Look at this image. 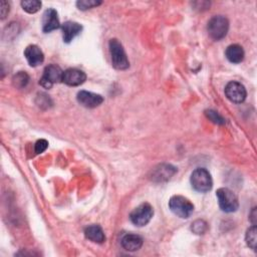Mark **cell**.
Masks as SVG:
<instances>
[{"mask_svg": "<svg viewBox=\"0 0 257 257\" xmlns=\"http://www.w3.org/2000/svg\"><path fill=\"white\" fill-rule=\"evenodd\" d=\"M153 215V207L149 203H143L130 214V219L134 225L142 227L151 221Z\"/></svg>", "mask_w": 257, "mask_h": 257, "instance_id": "8992f818", "label": "cell"}, {"mask_svg": "<svg viewBox=\"0 0 257 257\" xmlns=\"http://www.w3.org/2000/svg\"><path fill=\"white\" fill-rule=\"evenodd\" d=\"M86 79V74L77 68H68L63 71L62 82L69 86H77L82 84Z\"/></svg>", "mask_w": 257, "mask_h": 257, "instance_id": "30bf717a", "label": "cell"}, {"mask_svg": "<svg viewBox=\"0 0 257 257\" xmlns=\"http://www.w3.org/2000/svg\"><path fill=\"white\" fill-rule=\"evenodd\" d=\"M169 208L176 216L183 219L189 218L194 212V205L192 202L180 195H175L170 199Z\"/></svg>", "mask_w": 257, "mask_h": 257, "instance_id": "7a4b0ae2", "label": "cell"}, {"mask_svg": "<svg viewBox=\"0 0 257 257\" xmlns=\"http://www.w3.org/2000/svg\"><path fill=\"white\" fill-rule=\"evenodd\" d=\"M29 81V76L26 72L24 71H19L17 74H15L13 76V79H12V82H13V85L17 88H23L27 85Z\"/></svg>", "mask_w": 257, "mask_h": 257, "instance_id": "d6986e66", "label": "cell"}, {"mask_svg": "<svg viewBox=\"0 0 257 257\" xmlns=\"http://www.w3.org/2000/svg\"><path fill=\"white\" fill-rule=\"evenodd\" d=\"M257 229H256V225H253L252 227H250L245 235V241L247 243V245L254 251H256V243H257Z\"/></svg>", "mask_w": 257, "mask_h": 257, "instance_id": "ac0fdd59", "label": "cell"}, {"mask_svg": "<svg viewBox=\"0 0 257 257\" xmlns=\"http://www.w3.org/2000/svg\"><path fill=\"white\" fill-rule=\"evenodd\" d=\"M48 147V142L46 140H38L36 143H35V146H34V151L36 154H41L43 153Z\"/></svg>", "mask_w": 257, "mask_h": 257, "instance_id": "cb8c5ba5", "label": "cell"}, {"mask_svg": "<svg viewBox=\"0 0 257 257\" xmlns=\"http://www.w3.org/2000/svg\"><path fill=\"white\" fill-rule=\"evenodd\" d=\"M61 29L63 41L69 43L75 36H77L81 32L82 26L74 21H66L61 25Z\"/></svg>", "mask_w": 257, "mask_h": 257, "instance_id": "4fadbf2b", "label": "cell"}, {"mask_svg": "<svg viewBox=\"0 0 257 257\" xmlns=\"http://www.w3.org/2000/svg\"><path fill=\"white\" fill-rule=\"evenodd\" d=\"M99 4H101L100 1H94V0H80L76 2V6L80 10H87V9L98 6Z\"/></svg>", "mask_w": 257, "mask_h": 257, "instance_id": "7402d4cb", "label": "cell"}, {"mask_svg": "<svg viewBox=\"0 0 257 257\" xmlns=\"http://www.w3.org/2000/svg\"><path fill=\"white\" fill-rule=\"evenodd\" d=\"M205 114H206V116H207L210 120H212V121L215 122V123H218V124H223V123H225V119H224L217 111H215V110H213V109L206 110V111H205Z\"/></svg>", "mask_w": 257, "mask_h": 257, "instance_id": "603a6c76", "label": "cell"}, {"mask_svg": "<svg viewBox=\"0 0 257 257\" xmlns=\"http://www.w3.org/2000/svg\"><path fill=\"white\" fill-rule=\"evenodd\" d=\"M63 71L56 64H49L44 68L43 75L39 79V84L44 88H51L54 83L62 81Z\"/></svg>", "mask_w": 257, "mask_h": 257, "instance_id": "52a82bcc", "label": "cell"}, {"mask_svg": "<svg viewBox=\"0 0 257 257\" xmlns=\"http://www.w3.org/2000/svg\"><path fill=\"white\" fill-rule=\"evenodd\" d=\"M227 59L232 63H240L244 59V50L239 44H231L227 47L225 51Z\"/></svg>", "mask_w": 257, "mask_h": 257, "instance_id": "e0dca14e", "label": "cell"}, {"mask_svg": "<svg viewBox=\"0 0 257 257\" xmlns=\"http://www.w3.org/2000/svg\"><path fill=\"white\" fill-rule=\"evenodd\" d=\"M191 230L195 233V234H204L207 230H208V224L206 221L204 220H196L192 223L191 226Z\"/></svg>", "mask_w": 257, "mask_h": 257, "instance_id": "44dd1931", "label": "cell"}, {"mask_svg": "<svg viewBox=\"0 0 257 257\" xmlns=\"http://www.w3.org/2000/svg\"><path fill=\"white\" fill-rule=\"evenodd\" d=\"M84 235H85V237H86L88 240H90L91 242L98 243V244L103 243L104 240H105L104 233H103L101 227L98 226V225H90V226H87V227L84 229Z\"/></svg>", "mask_w": 257, "mask_h": 257, "instance_id": "2e32d148", "label": "cell"}, {"mask_svg": "<svg viewBox=\"0 0 257 257\" xmlns=\"http://www.w3.org/2000/svg\"><path fill=\"white\" fill-rule=\"evenodd\" d=\"M227 98L234 103H241L245 100L247 92L245 86L238 81H230L225 87Z\"/></svg>", "mask_w": 257, "mask_h": 257, "instance_id": "ba28073f", "label": "cell"}, {"mask_svg": "<svg viewBox=\"0 0 257 257\" xmlns=\"http://www.w3.org/2000/svg\"><path fill=\"white\" fill-rule=\"evenodd\" d=\"M229 29V21L225 16L216 15L212 17L207 25V30L210 37L214 40H221L224 38Z\"/></svg>", "mask_w": 257, "mask_h": 257, "instance_id": "277c9868", "label": "cell"}, {"mask_svg": "<svg viewBox=\"0 0 257 257\" xmlns=\"http://www.w3.org/2000/svg\"><path fill=\"white\" fill-rule=\"evenodd\" d=\"M60 27L59 19L56 10L53 8H48L45 10L42 16V30L44 33L51 32Z\"/></svg>", "mask_w": 257, "mask_h": 257, "instance_id": "8fae6325", "label": "cell"}, {"mask_svg": "<svg viewBox=\"0 0 257 257\" xmlns=\"http://www.w3.org/2000/svg\"><path fill=\"white\" fill-rule=\"evenodd\" d=\"M191 184L194 190L200 193L209 192L213 187L210 173L205 168H197L191 175Z\"/></svg>", "mask_w": 257, "mask_h": 257, "instance_id": "3957f363", "label": "cell"}, {"mask_svg": "<svg viewBox=\"0 0 257 257\" xmlns=\"http://www.w3.org/2000/svg\"><path fill=\"white\" fill-rule=\"evenodd\" d=\"M108 47L112 66L118 70H124L128 68L130 62L121 43L117 39L112 38L108 42Z\"/></svg>", "mask_w": 257, "mask_h": 257, "instance_id": "6da1fadb", "label": "cell"}, {"mask_svg": "<svg viewBox=\"0 0 257 257\" xmlns=\"http://www.w3.org/2000/svg\"><path fill=\"white\" fill-rule=\"evenodd\" d=\"M21 6L23 10L32 14V13H36L40 9L41 2L38 0H24V1H21Z\"/></svg>", "mask_w": 257, "mask_h": 257, "instance_id": "ffe728a7", "label": "cell"}, {"mask_svg": "<svg viewBox=\"0 0 257 257\" xmlns=\"http://www.w3.org/2000/svg\"><path fill=\"white\" fill-rule=\"evenodd\" d=\"M219 206L226 213L235 212L239 207L237 196L228 188H220L216 192Z\"/></svg>", "mask_w": 257, "mask_h": 257, "instance_id": "5b68a950", "label": "cell"}, {"mask_svg": "<svg viewBox=\"0 0 257 257\" xmlns=\"http://www.w3.org/2000/svg\"><path fill=\"white\" fill-rule=\"evenodd\" d=\"M121 246L126 251H137L143 246V238L137 234H126L121 238Z\"/></svg>", "mask_w": 257, "mask_h": 257, "instance_id": "9a60e30c", "label": "cell"}, {"mask_svg": "<svg viewBox=\"0 0 257 257\" xmlns=\"http://www.w3.org/2000/svg\"><path fill=\"white\" fill-rule=\"evenodd\" d=\"M9 12V4L6 1L1 2V19H4Z\"/></svg>", "mask_w": 257, "mask_h": 257, "instance_id": "d4e9b609", "label": "cell"}, {"mask_svg": "<svg viewBox=\"0 0 257 257\" xmlns=\"http://www.w3.org/2000/svg\"><path fill=\"white\" fill-rule=\"evenodd\" d=\"M255 212H256V208H253V210H252V212L250 214V216H252L250 219H251L253 225H255Z\"/></svg>", "mask_w": 257, "mask_h": 257, "instance_id": "484cf974", "label": "cell"}, {"mask_svg": "<svg viewBox=\"0 0 257 257\" xmlns=\"http://www.w3.org/2000/svg\"><path fill=\"white\" fill-rule=\"evenodd\" d=\"M24 56L30 66H38L44 60V54L42 50L35 44L28 45L24 50Z\"/></svg>", "mask_w": 257, "mask_h": 257, "instance_id": "7c38bea8", "label": "cell"}, {"mask_svg": "<svg viewBox=\"0 0 257 257\" xmlns=\"http://www.w3.org/2000/svg\"><path fill=\"white\" fill-rule=\"evenodd\" d=\"M176 171H177L176 168H174L171 165H161L153 171L152 179L158 182L168 181L172 178V176L176 173Z\"/></svg>", "mask_w": 257, "mask_h": 257, "instance_id": "5bb4252c", "label": "cell"}, {"mask_svg": "<svg viewBox=\"0 0 257 257\" xmlns=\"http://www.w3.org/2000/svg\"><path fill=\"white\" fill-rule=\"evenodd\" d=\"M76 98H77V101L81 105H83L87 108L96 107L99 104H101L103 101V97L100 94L93 93V92L86 91V90H80L77 93Z\"/></svg>", "mask_w": 257, "mask_h": 257, "instance_id": "9c48e42d", "label": "cell"}]
</instances>
